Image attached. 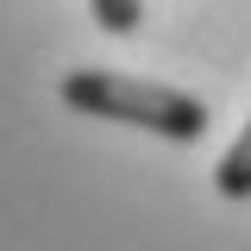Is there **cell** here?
<instances>
[{
  "instance_id": "3957f363",
  "label": "cell",
  "mask_w": 251,
  "mask_h": 251,
  "mask_svg": "<svg viewBox=\"0 0 251 251\" xmlns=\"http://www.w3.org/2000/svg\"><path fill=\"white\" fill-rule=\"evenodd\" d=\"M88 13H94V25L113 31V38H132L145 25V0H88Z\"/></svg>"
},
{
  "instance_id": "7a4b0ae2",
  "label": "cell",
  "mask_w": 251,
  "mask_h": 251,
  "mask_svg": "<svg viewBox=\"0 0 251 251\" xmlns=\"http://www.w3.org/2000/svg\"><path fill=\"white\" fill-rule=\"evenodd\" d=\"M214 188L226 195V201H251V120H245V132L220 151V163H214Z\"/></svg>"
},
{
  "instance_id": "6da1fadb",
  "label": "cell",
  "mask_w": 251,
  "mask_h": 251,
  "mask_svg": "<svg viewBox=\"0 0 251 251\" xmlns=\"http://www.w3.org/2000/svg\"><path fill=\"white\" fill-rule=\"evenodd\" d=\"M57 94H63V107H75L88 120L138 126V132H157L170 145L207 138V107L170 82H145V75H120V69H69L57 82Z\"/></svg>"
}]
</instances>
